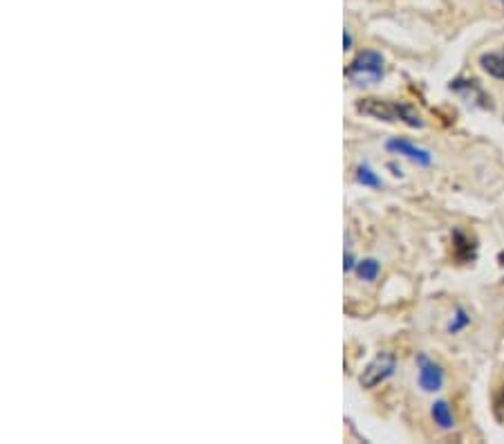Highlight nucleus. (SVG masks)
Wrapping results in <instances>:
<instances>
[{
	"mask_svg": "<svg viewBox=\"0 0 504 444\" xmlns=\"http://www.w3.org/2000/svg\"><path fill=\"white\" fill-rule=\"evenodd\" d=\"M354 182L363 188H384V179L379 177V173L375 171L368 162H361L354 168Z\"/></svg>",
	"mask_w": 504,
	"mask_h": 444,
	"instance_id": "nucleus-10",
	"label": "nucleus"
},
{
	"mask_svg": "<svg viewBox=\"0 0 504 444\" xmlns=\"http://www.w3.org/2000/svg\"><path fill=\"white\" fill-rule=\"evenodd\" d=\"M357 112L363 117H372L379 121H399L397 101H384L377 97H366L357 101Z\"/></svg>",
	"mask_w": 504,
	"mask_h": 444,
	"instance_id": "nucleus-5",
	"label": "nucleus"
},
{
	"mask_svg": "<svg viewBox=\"0 0 504 444\" xmlns=\"http://www.w3.org/2000/svg\"><path fill=\"white\" fill-rule=\"evenodd\" d=\"M471 321H473L471 312L466 308H462V305H458L453 310V317L449 319V323H446V332H449V335H460V332H464V330L471 326Z\"/></svg>",
	"mask_w": 504,
	"mask_h": 444,
	"instance_id": "nucleus-11",
	"label": "nucleus"
},
{
	"mask_svg": "<svg viewBox=\"0 0 504 444\" xmlns=\"http://www.w3.org/2000/svg\"><path fill=\"white\" fill-rule=\"evenodd\" d=\"M504 386L500 389V393L496 395V415H498V420H504Z\"/></svg>",
	"mask_w": 504,
	"mask_h": 444,
	"instance_id": "nucleus-15",
	"label": "nucleus"
},
{
	"mask_svg": "<svg viewBox=\"0 0 504 444\" xmlns=\"http://www.w3.org/2000/svg\"><path fill=\"white\" fill-rule=\"evenodd\" d=\"M449 88L453 92L462 94L464 99H471L473 103H480L482 108H489L491 99H487V94H484V90L480 88L478 81H473V79H455V81H451Z\"/></svg>",
	"mask_w": 504,
	"mask_h": 444,
	"instance_id": "nucleus-6",
	"label": "nucleus"
},
{
	"mask_svg": "<svg viewBox=\"0 0 504 444\" xmlns=\"http://www.w3.org/2000/svg\"><path fill=\"white\" fill-rule=\"evenodd\" d=\"M417 364V386L424 393H440L446 384V371L442 364H437L433 357L420 353L415 357Z\"/></svg>",
	"mask_w": 504,
	"mask_h": 444,
	"instance_id": "nucleus-3",
	"label": "nucleus"
},
{
	"mask_svg": "<svg viewBox=\"0 0 504 444\" xmlns=\"http://www.w3.org/2000/svg\"><path fill=\"white\" fill-rule=\"evenodd\" d=\"M354 276L361 283H375L379 276H381V263L377 258L368 256V258H359L357 267H354Z\"/></svg>",
	"mask_w": 504,
	"mask_h": 444,
	"instance_id": "nucleus-9",
	"label": "nucleus"
},
{
	"mask_svg": "<svg viewBox=\"0 0 504 444\" xmlns=\"http://www.w3.org/2000/svg\"><path fill=\"white\" fill-rule=\"evenodd\" d=\"M345 77L354 86H375L386 77V59L377 50H361L354 59L348 63Z\"/></svg>",
	"mask_w": 504,
	"mask_h": 444,
	"instance_id": "nucleus-1",
	"label": "nucleus"
},
{
	"mask_svg": "<svg viewBox=\"0 0 504 444\" xmlns=\"http://www.w3.org/2000/svg\"><path fill=\"white\" fill-rule=\"evenodd\" d=\"M386 150L390 155L404 157V159H408V162H413V164L422 166V168L433 166V162H435V155L431 153V150L417 146L415 141L406 139V137H390L386 141Z\"/></svg>",
	"mask_w": 504,
	"mask_h": 444,
	"instance_id": "nucleus-4",
	"label": "nucleus"
},
{
	"mask_svg": "<svg viewBox=\"0 0 504 444\" xmlns=\"http://www.w3.org/2000/svg\"><path fill=\"white\" fill-rule=\"evenodd\" d=\"M357 263H359V258H357L354 249H352V240L348 238V242H345V254H343V274H354Z\"/></svg>",
	"mask_w": 504,
	"mask_h": 444,
	"instance_id": "nucleus-14",
	"label": "nucleus"
},
{
	"mask_svg": "<svg viewBox=\"0 0 504 444\" xmlns=\"http://www.w3.org/2000/svg\"><path fill=\"white\" fill-rule=\"evenodd\" d=\"M453 245H455V256H458L460 260H469L473 258L475 254H473V247H471V240L466 238V236L462 231H455L453 236Z\"/></svg>",
	"mask_w": 504,
	"mask_h": 444,
	"instance_id": "nucleus-13",
	"label": "nucleus"
},
{
	"mask_svg": "<svg viewBox=\"0 0 504 444\" xmlns=\"http://www.w3.org/2000/svg\"><path fill=\"white\" fill-rule=\"evenodd\" d=\"M480 68L489 77L504 81V52H484L480 56Z\"/></svg>",
	"mask_w": 504,
	"mask_h": 444,
	"instance_id": "nucleus-8",
	"label": "nucleus"
},
{
	"mask_svg": "<svg viewBox=\"0 0 504 444\" xmlns=\"http://www.w3.org/2000/svg\"><path fill=\"white\" fill-rule=\"evenodd\" d=\"M431 420L440 431H453L458 420H455V413L451 409V404L446 400H435L431 404Z\"/></svg>",
	"mask_w": 504,
	"mask_h": 444,
	"instance_id": "nucleus-7",
	"label": "nucleus"
},
{
	"mask_svg": "<svg viewBox=\"0 0 504 444\" xmlns=\"http://www.w3.org/2000/svg\"><path fill=\"white\" fill-rule=\"evenodd\" d=\"M397 112H399V121L406 126H411V128H424V119L422 115L417 112L415 106H411V103H406V101H397Z\"/></svg>",
	"mask_w": 504,
	"mask_h": 444,
	"instance_id": "nucleus-12",
	"label": "nucleus"
},
{
	"mask_svg": "<svg viewBox=\"0 0 504 444\" xmlns=\"http://www.w3.org/2000/svg\"><path fill=\"white\" fill-rule=\"evenodd\" d=\"M500 5H502V9H504V0H500Z\"/></svg>",
	"mask_w": 504,
	"mask_h": 444,
	"instance_id": "nucleus-18",
	"label": "nucleus"
},
{
	"mask_svg": "<svg viewBox=\"0 0 504 444\" xmlns=\"http://www.w3.org/2000/svg\"><path fill=\"white\" fill-rule=\"evenodd\" d=\"M352 47H354V36H352V32L345 27V30H343V50L350 52Z\"/></svg>",
	"mask_w": 504,
	"mask_h": 444,
	"instance_id": "nucleus-16",
	"label": "nucleus"
},
{
	"mask_svg": "<svg viewBox=\"0 0 504 444\" xmlns=\"http://www.w3.org/2000/svg\"><path fill=\"white\" fill-rule=\"evenodd\" d=\"M395 371H397V357H395V353L384 350V353H379L372 359V362H370L363 368V371H361V375H359V386H361V389H366V391H372V389H377L379 384L388 382L390 377L395 375Z\"/></svg>",
	"mask_w": 504,
	"mask_h": 444,
	"instance_id": "nucleus-2",
	"label": "nucleus"
},
{
	"mask_svg": "<svg viewBox=\"0 0 504 444\" xmlns=\"http://www.w3.org/2000/svg\"><path fill=\"white\" fill-rule=\"evenodd\" d=\"M388 168H390V171H393V175H395V177H402V175H404L402 166H397L395 162H390V164H388Z\"/></svg>",
	"mask_w": 504,
	"mask_h": 444,
	"instance_id": "nucleus-17",
	"label": "nucleus"
}]
</instances>
